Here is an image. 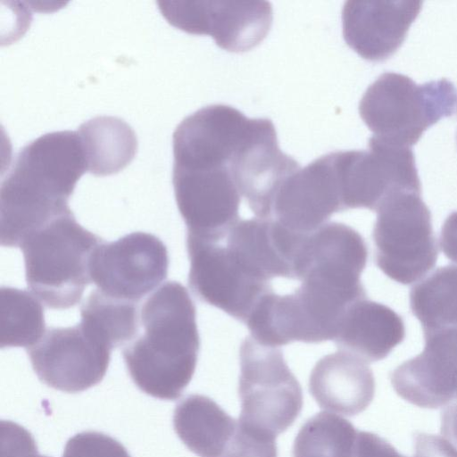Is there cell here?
Listing matches in <instances>:
<instances>
[{
	"label": "cell",
	"mask_w": 457,
	"mask_h": 457,
	"mask_svg": "<svg viewBox=\"0 0 457 457\" xmlns=\"http://www.w3.org/2000/svg\"><path fill=\"white\" fill-rule=\"evenodd\" d=\"M87 170L76 131L46 134L24 146L0 187V241L17 247L50 220L72 212L68 205Z\"/></svg>",
	"instance_id": "obj_1"
},
{
	"label": "cell",
	"mask_w": 457,
	"mask_h": 457,
	"mask_svg": "<svg viewBox=\"0 0 457 457\" xmlns=\"http://www.w3.org/2000/svg\"><path fill=\"white\" fill-rule=\"evenodd\" d=\"M195 304L184 286L162 285L140 311L144 333L125 345L133 382L148 395L176 400L195 373L200 348Z\"/></svg>",
	"instance_id": "obj_2"
},
{
	"label": "cell",
	"mask_w": 457,
	"mask_h": 457,
	"mask_svg": "<svg viewBox=\"0 0 457 457\" xmlns=\"http://www.w3.org/2000/svg\"><path fill=\"white\" fill-rule=\"evenodd\" d=\"M102 242L78 223L72 212L32 232L20 245L32 294L52 309L76 305L91 282L90 258Z\"/></svg>",
	"instance_id": "obj_3"
},
{
	"label": "cell",
	"mask_w": 457,
	"mask_h": 457,
	"mask_svg": "<svg viewBox=\"0 0 457 457\" xmlns=\"http://www.w3.org/2000/svg\"><path fill=\"white\" fill-rule=\"evenodd\" d=\"M359 112L373 136L411 147L428 128L457 115V87L445 79L418 85L403 74L386 72L367 88Z\"/></svg>",
	"instance_id": "obj_4"
},
{
	"label": "cell",
	"mask_w": 457,
	"mask_h": 457,
	"mask_svg": "<svg viewBox=\"0 0 457 457\" xmlns=\"http://www.w3.org/2000/svg\"><path fill=\"white\" fill-rule=\"evenodd\" d=\"M239 357L238 422L276 437L293 425L302 411L301 385L276 347L247 337Z\"/></svg>",
	"instance_id": "obj_5"
},
{
	"label": "cell",
	"mask_w": 457,
	"mask_h": 457,
	"mask_svg": "<svg viewBox=\"0 0 457 457\" xmlns=\"http://www.w3.org/2000/svg\"><path fill=\"white\" fill-rule=\"evenodd\" d=\"M377 213L372 232L377 266L403 285L422 278L436 263L438 247L431 213L420 194L394 193Z\"/></svg>",
	"instance_id": "obj_6"
},
{
	"label": "cell",
	"mask_w": 457,
	"mask_h": 457,
	"mask_svg": "<svg viewBox=\"0 0 457 457\" xmlns=\"http://www.w3.org/2000/svg\"><path fill=\"white\" fill-rule=\"evenodd\" d=\"M367 151L335 152L344 211L367 208L377 212L389 195L399 191L421 194V184L411 147L375 136Z\"/></svg>",
	"instance_id": "obj_7"
},
{
	"label": "cell",
	"mask_w": 457,
	"mask_h": 457,
	"mask_svg": "<svg viewBox=\"0 0 457 457\" xmlns=\"http://www.w3.org/2000/svg\"><path fill=\"white\" fill-rule=\"evenodd\" d=\"M113 348L87 323L50 327L27 349L32 368L46 386L78 393L98 384L104 377Z\"/></svg>",
	"instance_id": "obj_8"
},
{
	"label": "cell",
	"mask_w": 457,
	"mask_h": 457,
	"mask_svg": "<svg viewBox=\"0 0 457 457\" xmlns=\"http://www.w3.org/2000/svg\"><path fill=\"white\" fill-rule=\"evenodd\" d=\"M168 268L165 245L138 231L100 243L90 258L89 277L102 294L137 304L166 278Z\"/></svg>",
	"instance_id": "obj_9"
},
{
	"label": "cell",
	"mask_w": 457,
	"mask_h": 457,
	"mask_svg": "<svg viewBox=\"0 0 457 457\" xmlns=\"http://www.w3.org/2000/svg\"><path fill=\"white\" fill-rule=\"evenodd\" d=\"M221 243L187 236L188 286L202 302L245 323L260 299L272 287L252 275Z\"/></svg>",
	"instance_id": "obj_10"
},
{
	"label": "cell",
	"mask_w": 457,
	"mask_h": 457,
	"mask_svg": "<svg viewBox=\"0 0 457 457\" xmlns=\"http://www.w3.org/2000/svg\"><path fill=\"white\" fill-rule=\"evenodd\" d=\"M167 21L191 34L209 35L222 49L245 52L259 45L272 23L266 1H159Z\"/></svg>",
	"instance_id": "obj_11"
},
{
	"label": "cell",
	"mask_w": 457,
	"mask_h": 457,
	"mask_svg": "<svg viewBox=\"0 0 457 457\" xmlns=\"http://www.w3.org/2000/svg\"><path fill=\"white\" fill-rule=\"evenodd\" d=\"M172 183L187 236L223 241L239 220L241 194L229 168L173 167Z\"/></svg>",
	"instance_id": "obj_12"
},
{
	"label": "cell",
	"mask_w": 457,
	"mask_h": 457,
	"mask_svg": "<svg viewBox=\"0 0 457 457\" xmlns=\"http://www.w3.org/2000/svg\"><path fill=\"white\" fill-rule=\"evenodd\" d=\"M341 211V184L335 153H330L284 181L275 195L270 219L294 233L308 235Z\"/></svg>",
	"instance_id": "obj_13"
},
{
	"label": "cell",
	"mask_w": 457,
	"mask_h": 457,
	"mask_svg": "<svg viewBox=\"0 0 457 457\" xmlns=\"http://www.w3.org/2000/svg\"><path fill=\"white\" fill-rule=\"evenodd\" d=\"M253 119L234 107L213 104L185 118L173 134V167H228Z\"/></svg>",
	"instance_id": "obj_14"
},
{
	"label": "cell",
	"mask_w": 457,
	"mask_h": 457,
	"mask_svg": "<svg viewBox=\"0 0 457 457\" xmlns=\"http://www.w3.org/2000/svg\"><path fill=\"white\" fill-rule=\"evenodd\" d=\"M299 169V163L279 149L274 125L268 119H253L248 136L229 164L241 195L262 219L271 217L277 192Z\"/></svg>",
	"instance_id": "obj_15"
},
{
	"label": "cell",
	"mask_w": 457,
	"mask_h": 457,
	"mask_svg": "<svg viewBox=\"0 0 457 457\" xmlns=\"http://www.w3.org/2000/svg\"><path fill=\"white\" fill-rule=\"evenodd\" d=\"M424 337L423 351L395 369L390 379L405 401L436 409L457 401V328Z\"/></svg>",
	"instance_id": "obj_16"
},
{
	"label": "cell",
	"mask_w": 457,
	"mask_h": 457,
	"mask_svg": "<svg viewBox=\"0 0 457 457\" xmlns=\"http://www.w3.org/2000/svg\"><path fill=\"white\" fill-rule=\"evenodd\" d=\"M421 6L420 1H347L342 10L344 38L362 58L386 60L402 46Z\"/></svg>",
	"instance_id": "obj_17"
},
{
	"label": "cell",
	"mask_w": 457,
	"mask_h": 457,
	"mask_svg": "<svg viewBox=\"0 0 457 457\" xmlns=\"http://www.w3.org/2000/svg\"><path fill=\"white\" fill-rule=\"evenodd\" d=\"M368 249L352 227L329 222L306 235L295 262V278L313 276L350 289H364L361 275Z\"/></svg>",
	"instance_id": "obj_18"
},
{
	"label": "cell",
	"mask_w": 457,
	"mask_h": 457,
	"mask_svg": "<svg viewBox=\"0 0 457 457\" xmlns=\"http://www.w3.org/2000/svg\"><path fill=\"white\" fill-rule=\"evenodd\" d=\"M309 390L320 408L354 416L372 402L375 378L366 361L338 351L317 361L310 375Z\"/></svg>",
	"instance_id": "obj_19"
},
{
	"label": "cell",
	"mask_w": 457,
	"mask_h": 457,
	"mask_svg": "<svg viewBox=\"0 0 457 457\" xmlns=\"http://www.w3.org/2000/svg\"><path fill=\"white\" fill-rule=\"evenodd\" d=\"M404 337L403 318L366 297L347 307L333 340L339 351L372 362L386 358Z\"/></svg>",
	"instance_id": "obj_20"
},
{
	"label": "cell",
	"mask_w": 457,
	"mask_h": 457,
	"mask_svg": "<svg viewBox=\"0 0 457 457\" xmlns=\"http://www.w3.org/2000/svg\"><path fill=\"white\" fill-rule=\"evenodd\" d=\"M173 426L183 444L199 457H223L238 420L210 397L190 395L177 404Z\"/></svg>",
	"instance_id": "obj_21"
},
{
	"label": "cell",
	"mask_w": 457,
	"mask_h": 457,
	"mask_svg": "<svg viewBox=\"0 0 457 457\" xmlns=\"http://www.w3.org/2000/svg\"><path fill=\"white\" fill-rule=\"evenodd\" d=\"M87 168L96 176H107L123 170L133 160L137 139L123 120L98 116L80 125L77 130Z\"/></svg>",
	"instance_id": "obj_22"
},
{
	"label": "cell",
	"mask_w": 457,
	"mask_h": 457,
	"mask_svg": "<svg viewBox=\"0 0 457 457\" xmlns=\"http://www.w3.org/2000/svg\"><path fill=\"white\" fill-rule=\"evenodd\" d=\"M410 307L424 335L457 328V266L439 267L413 286Z\"/></svg>",
	"instance_id": "obj_23"
},
{
	"label": "cell",
	"mask_w": 457,
	"mask_h": 457,
	"mask_svg": "<svg viewBox=\"0 0 457 457\" xmlns=\"http://www.w3.org/2000/svg\"><path fill=\"white\" fill-rule=\"evenodd\" d=\"M359 431L335 413L321 411L299 429L293 445V457H355Z\"/></svg>",
	"instance_id": "obj_24"
},
{
	"label": "cell",
	"mask_w": 457,
	"mask_h": 457,
	"mask_svg": "<svg viewBox=\"0 0 457 457\" xmlns=\"http://www.w3.org/2000/svg\"><path fill=\"white\" fill-rule=\"evenodd\" d=\"M0 327L1 348L35 345L46 330L40 300L25 290L2 287Z\"/></svg>",
	"instance_id": "obj_25"
},
{
	"label": "cell",
	"mask_w": 457,
	"mask_h": 457,
	"mask_svg": "<svg viewBox=\"0 0 457 457\" xmlns=\"http://www.w3.org/2000/svg\"><path fill=\"white\" fill-rule=\"evenodd\" d=\"M81 320L97 330L112 348L127 345L137 336V304L90 293L80 308Z\"/></svg>",
	"instance_id": "obj_26"
},
{
	"label": "cell",
	"mask_w": 457,
	"mask_h": 457,
	"mask_svg": "<svg viewBox=\"0 0 457 457\" xmlns=\"http://www.w3.org/2000/svg\"><path fill=\"white\" fill-rule=\"evenodd\" d=\"M62 457H130L126 448L108 435L81 432L67 442Z\"/></svg>",
	"instance_id": "obj_27"
},
{
	"label": "cell",
	"mask_w": 457,
	"mask_h": 457,
	"mask_svg": "<svg viewBox=\"0 0 457 457\" xmlns=\"http://www.w3.org/2000/svg\"><path fill=\"white\" fill-rule=\"evenodd\" d=\"M275 438L238 422L223 457H278Z\"/></svg>",
	"instance_id": "obj_28"
},
{
	"label": "cell",
	"mask_w": 457,
	"mask_h": 457,
	"mask_svg": "<svg viewBox=\"0 0 457 457\" xmlns=\"http://www.w3.org/2000/svg\"><path fill=\"white\" fill-rule=\"evenodd\" d=\"M1 434V457H48L38 454L31 435L15 423L2 421Z\"/></svg>",
	"instance_id": "obj_29"
},
{
	"label": "cell",
	"mask_w": 457,
	"mask_h": 457,
	"mask_svg": "<svg viewBox=\"0 0 457 457\" xmlns=\"http://www.w3.org/2000/svg\"><path fill=\"white\" fill-rule=\"evenodd\" d=\"M413 457H457V449L444 437L419 433L415 436ZM400 457H406L401 454Z\"/></svg>",
	"instance_id": "obj_30"
},
{
	"label": "cell",
	"mask_w": 457,
	"mask_h": 457,
	"mask_svg": "<svg viewBox=\"0 0 457 457\" xmlns=\"http://www.w3.org/2000/svg\"><path fill=\"white\" fill-rule=\"evenodd\" d=\"M440 246L445 255L457 263V212H452L442 226Z\"/></svg>",
	"instance_id": "obj_31"
},
{
	"label": "cell",
	"mask_w": 457,
	"mask_h": 457,
	"mask_svg": "<svg viewBox=\"0 0 457 457\" xmlns=\"http://www.w3.org/2000/svg\"><path fill=\"white\" fill-rule=\"evenodd\" d=\"M441 433L457 449V401L442 411Z\"/></svg>",
	"instance_id": "obj_32"
}]
</instances>
